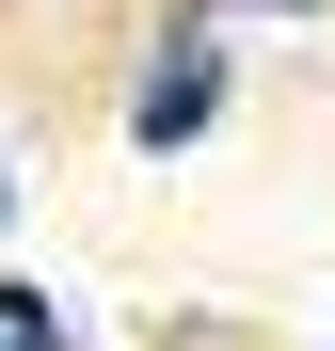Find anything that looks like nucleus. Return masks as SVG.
<instances>
[{
    "instance_id": "nucleus-1",
    "label": "nucleus",
    "mask_w": 335,
    "mask_h": 351,
    "mask_svg": "<svg viewBox=\"0 0 335 351\" xmlns=\"http://www.w3.org/2000/svg\"><path fill=\"white\" fill-rule=\"evenodd\" d=\"M208 112H223V64H208V16L144 64V96H128V144L144 160H176V144H208Z\"/></svg>"
},
{
    "instance_id": "nucleus-2",
    "label": "nucleus",
    "mask_w": 335,
    "mask_h": 351,
    "mask_svg": "<svg viewBox=\"0 0 335 351\" xmlns=\"http://www.w3.org/2000/svg\"><path fill=\"white\" fill-rule=\"evenodd\" d=\"M0 351H64V304L48 287H0Z\"/></svg>"
},
{
    "instance_id": "nucleus-3",
    "label": "nucleus",
    "mask_w": 335,
    "mask_h": 351,
    "mask_svg": "<svg viewBox=\"0 0 335 351\" xmlns=\"http://www.w3.org/2000/svg\"><path fill=\"white\" fill-rule=\"evenodd\" d=\"M0 208H16V160H0Z\"/></svg>"
}]
</instances>
